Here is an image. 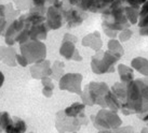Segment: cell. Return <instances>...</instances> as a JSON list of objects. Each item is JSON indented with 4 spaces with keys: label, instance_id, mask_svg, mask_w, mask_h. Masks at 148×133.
<instances>
[{
    "label": "cell",
    "instance_id": "6da1fadb",
    "mask_svg": "<svg viewBox=\"0 0 148 133\" xmlns=\"http://www.w3.org/2000/svg\"><path fill=\"white\" fill-rule=\"evenodd\" d=\"M123 115L144 114L148 111V81L133 80L125 83V99L121 105Z\"/></svg>",
    "mask_w": 148,
    "mask_h": 133
},
{
    "label": "cell",
    "instance_id": "7a4b0ae2",
    "mask_svg": "<svg viewBox=\"0 0 148 133\" xmlns=\"http://www.w3.org/2000/svg\"><path fill=\"white\" fill-rule=\"evenodd\" d=\"M94 127L99 131H109L118 130L122 126V119L120 118L117 112L109 109H102L96 113V115L91 116Z\"/></svg>",
    "mask_w": 148,
    "mask_h": 133
},
{
    "label": "cell",
    "instance_id": "3957f363",
    "mask_svg": "<svg viewBox=\"0 0 148 133\" xmlns=\"http://www.w3.org/2000/svg\"><path fill=\"white\" fill-rule=\"evenodd\" d=\"M20 54L27 59L30 65L47 59V46L42 41L28 40L20 45Z\"/></svg>",
    "mask_w": 148,
    "mask_h": 133
},
{
    "label": "cell",
    "instance_id": "277c9868",
    "mask_svg": "<svg viewBox=\"0 0 148 133\" xmlns=\"http://www.w3.org/2000/svg\"><path fill=\"white\" fill-rule=\"evenodd\" d=\"M86 124L88 118L84 113L80 114L77 117H67L64 112H58L55 126L60 133H76Z\"/></svg>",
    "mask_w": 148,
    "mask_h": 133
},
{
    "label": "cell",
    "instance_id": "5b68a950",
    "mask_svg": "<svg viewBox=\"0 0 148 133\" xmlns=\"http://www.w3.org/2000/svg\"><path fill=\"white\" fill-rule=\"evenodd\" d=\"M83 76L80 73H65L58 80V87L61 90L80 95L82 91Z\"/></svg>",
    "mask_w": 148,
    "mask_h": 133
},
{
    "label": "cell",
    "instance_id": "8992f818",
    "mask_svg": "<svg viewBox=\"0 0 148 133\" xmlns=\"http://www.w3.org/2000/svg\"><path fill=\"white\" fill-rule=\"evenodd\" d=\"M88 91L90 93V97L93 101L94 105H99L102 109H106L104 98L106 93L110 90L108 85L104 82H91L89 85L86 86Z\"/></svg>",
    "mask_w": 148,
    "mask_h": 133
},
{
    "label": "cell",
    "instance_id": "52a82bcc",
    "mask_svg": "<svg viewBox=\"0 0 148 133\" xmlns=\"http://www.w3.org/2000/svg\"><path fill=\"white\" fill-rule=\"evenodd\" d=\"M91 70L94 74L101 75V74H106L111 73L115 71V68L110 65L103 57V51L96 52L95 55L92 56L91 59Z\"/></svg>",
    "mask_w": 148,
    "mask_h": 133
},
{
    "label": "cell",
    "instance_id": "ba28073f",
    "mask_svg": "<svg viewBox=\"0 0 148 133\" xmlns=\"http://www.w3.org/2000/svg\"><path fill=\"white\" fill-rule=\"evenodd\" d=\"M45 24L48 25L49 29L56 30L61 28L63 25V14L61 9L56 5H51L47 9L45 13Z\"/></svg>",
    "mask_w": 148,
    "mask_h": 133
},
{
    "label": "cell",
    "instance_id": "9c48e42d",
    "mask_svg": "<svg viewBox=\"0 0 148 133\" xmlns=\"http://www.w3.org/2000/svg\"><path fill=\"white\" fill-rule=\"evenodd\" d=\"M51 65H51V62L48 59L33 63V65H30V68H29L30 75L35 80H41L43 77L51 76L52 75Z\"/></svg>",
    "mask_w": 148,
    "mask_h": 133
},
{
    "label": "cell",
    "instance_id": "30bf717a",
    "mask_svg": "<svg viewBox=\"0 0 148 133\" xmlns=\"http://www.w3.org/2000/svg\"><path fill=\"white\" fill-rule=\"evenodd\" d=\"M81 43H82L83 46L90 47L92 51H95V52L102 51V46H103V42L101 39V33L99 31L91 32L89 34H86V36H83Z\"/></svg>",
    "mask_w": 148,
    "mask_h": 133
},
{
    "label": "cell",
    "instance_id": "8fae6325",
    "mask_svg": "<svg viewBox=\"0 0 148 133\" xmlns=\"http://www.w3.org/2000/svg\"><path fill=\"white\" fill-rule=\"evenodd\" d=\"M49 27L48 25L45 23H41V24L38 25H34V26H30L28 29L29 31V38L30 40H39V41H43L48 36V32H49Z\"/></svg>",
    "mask_w": 148,
    "mask_h": 133
},
{
    "label": "cell",
    "instance_id": "7c38bea8",
    "mask_svg": "<svg viewBox=\"0 0 148 133\" xmlns=\"http://www.w3.org/2000/svg\"><path fill=\"white\" fill-rule=\"evenodd\" d=\"M140 34L143 36H148V0L142 3L140 8V18H138Z\"/></svg>",
    "mask_w": 148,
    "mask_h": 133
},
{
    "label": "cell",
    "instance_id": "4fadbf2b",
    "mask_svg": "<svg viewBox=\"0 0 148 133\" xmlns=\"http://www.w3.org/2000/svg\"><path fill=\"white\" fill-rule=\"evenodd\" d=\"M117 71H118L121 83H130L134 80V70L130 65L119 63L117 67Z\"/></svg>",
    "mask_w": 148,
    "mask_h": 133
},
{
    "label": "cell",
    "instance_id": "5bb4252c",
    "mask_svg": "<svg viewBox=\"0 0 148 133\" xmlns=\"http://www.w3.org/2000/svg\"><path fill=\"white\" fill-rule=\"evenodd\" d=\"M131 68L142 75L148 77V59L144 57H135L131 61Z\"/></svg>",
    "mask_w": 148,
    "mask_h": 133
},
{
    "label": "cell",
    "instance_id": "9a60e30c",
    "mask_svg": "<svg viewBox=\"0 0 148 133\" xmlns=\"http://www.w3.org/2000/svg\"><path fill=\"white\" fill-rule=\"evenodd\" d=\"M104 100H105L106 109H111V111H114V112H117V113L121 109V105H122L121 101L116 97L110 90L106 93V96H105V98H104Z\"/></svg>",
    "mask_w": 148,
    "mask_h": 133
},
{
    "label": "cell",
    "instance_id": "2e32d148",
    "mask_svg": "<svg viewBox=\"0 0 148 133\" xmlns=\"http://www.w3.org/2000/svg\"><path fill=\"white\" fill-rule=\"evenodd\" d=\"M27 126L21 118L13 117V122L3 130L5 133H26Z\"/></svg>",
    "mask_w": 148,
    "mask_h": 133
},
{
    "label": "cell",
    "instance_id": "e0dca14e",
    "mask_svg": "<svg viewBox=\"0 0 148 133\" xmlns=\"http://www.w3.org/2000/svg\"><path fill=\"white\" fill-rule=\"evenodd\" d=\"M84 109H86V105L82 102H75L71 105L67 106L63 112L67 117H77L80 114L84 113Z\"/></svg>",
    "mask_w": 148,
    "mask_h": 133
},
{
    "label": "cell",
    "instance_id": "ac0fdd59",
    "mask_svg": "<svg viewBox=\"0 0 148 133\" xmlns=\"http://www.w3.org/2000/svg\"><path fill=\"white\" fill-rule=\"evenodd\" d=\"M107 49L111 54H114L118 58H121L124 55L123 46L118 39H109L108 43H107Z\"/></svg>",
    "mask_w": 148,
    "mask_h": 133
},
{
    "label": "cell",
    "instance_id": "d6986e66",
    "mask_svg": "<svg viewBox=\"0 0 148 133\" xmlns=\"http://www.w3.org/2000/svg\"><path fill=\"white\" fill-rule=\"evenodd\" d=\"M16 54H17L16 49H14L13 46L4 47L2 61H3L7 65H9V67H15V65H16V61H15Z\"/></svg>",
    "mask_w": 148,
    "mask_h": 133
},
{
    "label": "cell",
    "instance_id": "ffe728a7",
    "mask_svg": "<svg viewBox=\"0 0 148 133\" xmlns=\"http://www.w3.org/2000/svg\"><path fill=\"white\" fill-rule=\"evenodd\" d=\"M124 14L130 25H136L140 18V9L127 5L124 7Z\"/></svg>",
    "mask_w": 148,
    "mask_h": 133
},
{
    "label": "cell",
    "instance_id": "44dd1931",
    "mask_svg": "<svg viewBox=\"0 0 148 133\" xmlns=\"http://www.w3.org/2000/svg\"><path fill=\"white\" fill-rule=\"evenodd\" d=\"M76 44L70 43V42H62V44L60 46V54L67 60H71L73 55L76 51Z\"/></svg>",
    "mask_w": 148,
    "mask_h": 133
},
{
    "label": "cell",
    "instance_id": "7402d4cb",
    "mask_svg": "<svg viewBox=\"0 0 148 133\" xmlns=\"http://www.w3.org/2000/svg\"><path fill=\"white\" fill-rule=\"evenodd\" d=\"M51 68H52V75H51V77L58 82V80L65 74V72H64L65 63L63 61L56 60L53 62V65H51Z\"/></svg>",
    "mask_w": 148,
    "mask_h": 133
},
{
    "label": "cell",
    "instance_id": "603a6c76",
    "mask_svg": "<svg viewBox=\"0 0 148 133\" xmlns=\"http://www.w3.org/2000/svg\"><path fill=\"white\" fill-rule=\"evenodd\" d=\"M28 40H30V38H29V31L28 29H23L22 31L17 33L16 36H15V43H18V44H24L26 43Z\"/></svg>",
    "mask_w": 148,
    "mask_h": 133
},
{
    "label": "cell",
    "instance_id": "cb8c5ba5",
    "mask_svg": "<svg viewBox=\"0 0 148 133\" xmlns=\"http://www.w3.org/2000/svg\"><path fill=\"white\" fill-rule=\"evenodd\" d=\"M132 36H133V31H132L131 29L124 28V29H122L121 31H119L117 39L122 43V42H127V41L132 38Z\"/></svg>",
    "mask_w": 148,
    "mask_h": 133
},
{
    "label": "cell",
    "instance_id": "d4e9b609",
    "mask_svg": "<svg viewBox=\"0 0 148 133\" xmlns=\"http://www.w3.org/2000/svg\"><path fill=\"white\" fill-rule=\"evenodd\" d=\"M12 122L13 117H11V115L8 112H2V114H1V120H0V127L2 128V130H4L7 127H9Z\"/></svg>",
    "mask_w": 148,
    "mask_h": 133
},
{
    "label": "cell",
    "instance_id": "484cf974",
    "mask_svg": "<svg viewBox=\"0 0 148 133\" xmlns=\"http://www.w3.org/2000/svg\"><path fill=\"white\" fill-rule=\"evenodd\" d=\"M15 61H16V65H18L22 68H26L29 65V62L27 61V59L25 58L22 54H16V57H15Z\"/></svg>",
    "mask_w": 148,
    "mask_h": 133
},
{
    "label": "cell",
    "instance_id": "4316f807",
    "mask_svg": "<svg viewBox=\"0 0 148 133\" xmlns=\"http://www.w3.org/2000/svg\"><path fill=\"white\" fill-rule=\"evenodd\" d=\"M103 27V31L104 33L106 34L109 39H117V36H118V31H116V30H112V29L108 28V27H105V26H102Z\"/></svg>",
    "mask_w": 148,
    "mask_h": 133
},
{
    "label": "cell",
    "instance_id": "83f0119b",
    "mask_svg": "<svg viewBox=\"0 0 148 133\" xmlns=\"http://www.w3.org/2000/svg\"><path fill=\"white\" fill-rule=\"evenodd\" d=\"M62 42H70V43H74V44H76L77 42H78V38L75 36V34H73V33H65L64 34V36H63V41Z\"/></svg>",
    "mask_w": 148,
    "mask_h": 133
},
{
    "label": "cell",
    "instance_id": "f1b7e54d",
    "mask_svg": "<svg viewBox=\"0 0 148 133\" xmlns=\"http://www.w3.org/2000/svg\"><path fill=\"white\" fill-rule=\"evenodd\" d=\"M40 81H41L42 87H50V88H54V87H55L54 84H53V81H52V77L51 76L43 77V78H41Z\"/></svg>",
    "mask_w": 148,
    "mask_h": 133
},
{
    "label": "cell",
    "instance_id": "f546056e",
    "mask_svg": "<svg viewBox=\"0 0 148 133\" xmlns=\"http://www.w3.org/2000/svg\"><path fill=\"white\" fill-rule=\"evenodd\" d=\"M54 88H50V87H42V95L45 98H51L53 96Z\"/></svg>",
    "mask_w": 148,
    "mask_h": 133
},
{
    "label": "cell",
    "instance_id": "4dcf8cb0",
    "mask_svg": "<svg viewBox=\"0 0 148 133\" xmlns=\"http://www.w3.org/2000/svg\"><path fill=\"white\" fill-rule=\"evenodd\" d=\"M71 60L74 61H82V56L80 55V53H79L78 49H76L74 53V55H73V58H71Z\"/></svg>",
    "mask_w": 148,
    "mask_h": 133
},
{
    "label": "cell",
    "instance_id": "1f68e13d",
    "mask_svg": "<svg viewBox=\"0 0 148 133\" xmlns=\"http://www.w3.org/2000/svg\"><path fill=\"white\" fill-rule=\"evenodd\" d=\"M121 133H134V130L132 129V127L127 126V127H125V128H123V129H122Z\"/></svg>",
    "mask_w": 148,
    "mask_h": 133
},
{
    "label": "cell",
    "instance_id": "d6a6232c",
    "mask_svg": "<svg viewBox=\"0 0 148 133\" xmlns=\"http://www.w3.org/2000/svg\"><path fill=\"white\" fill-rule=\"evenodd\" d=\"M140 119L143 121H148V111L144 114H140Z\"/></svg>",
    "mask_w": 148,
    "mask_h": 133
},
{
    "label": "cell",
    "instance_id": "836d02e7",
    "mask_svg": "<svg viewBox=\"0 0 148 133\" xmlns=\"http://www.w3.org/2000/svg\"><path fill=\"white\" fill-rule=\"evenodd\" d=\"M3 83H4V75H3V73L0 71V89L3 86Z\"/></svg>",
    "mask_w": 148,
    "mask_h": 133
},
{
    "label": "cell",
    "instance_id": "e575fe53",
    "mask_svg": "<svg viewBox=\"0 0 148 133\" xmlns=\"http://www.w3.org/2000/svg\"><path fill=\"white\" fill-rule=\"evenodd\" d=\"M3 52H4V46H0V61H2V58H3Z\"/></svg>",
    "mask_w": 148,
    "mask_h": 133
},
{
    "label": "cell",
    "instance_id": "d590c367",
    "mask_svg": "<svg viewBox=\"0 0 148 133\" xmlns=\"http://www.w3.org/2000/svg\"><path fill=\"white\" fill-rule=\"evenodd\" d=\"M140 133H148V125H147V127H144V128L142 129Z\"/></svg>",
    "mask_w": 148,
    "mask_h": 133
},
{
    "label": "cell",
    "instance_id": "8d00e7d4",
    "mask_svg": "<svg viewBox=\"0 0 148 133\" xmlns=\"http://www.w3.org/2000/svg\"><path fill=\"white\" fill-rule=\"evenodd\" d=\"M47 1V0H45ZM48 1H50V3H51V5H53V4H55L58 1H60V0H48Z\"/></svg>",
    "mask_w": 148,
    "mask_h": 133
},
{
    "label": "cell",
    "instance_id": "74e56055",
    "mask_svg": "<svg viewBox=\"0 0 148 133\" xmlns=\"http://www.w3.org/2000/svg\"><path fill=\"white\" fill-rule=\"evenodd\" d=\"M1 114H2V113H1V112H0V120H1Z\"/></svg>",
    "mask_w": 148,
    "mask_h": 133
},
{
    "label": "cell",
    "instance_id": "f35d334b",
    "mask_svg": "<svg viewBox=\"0 0 148 133\" xmlns=\"http://www.w3.org/2000/svg\"><path fill=\"white\" fill-rule=\"evenodd\" d=\"M28 133H34V132H28Z\"/></svg>",
    "mask_w": 148,
    "mask_h": 133
}]
</instances>
